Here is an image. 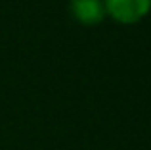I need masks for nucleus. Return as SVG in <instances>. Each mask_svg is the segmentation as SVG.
<instances>
[{"mask_svg": "<svg viewBox=\"0 0 151 150\" xmlns=\"http://www.w3.org/2000/svg\"><path fill=\"white\" fill-rule=\"evenodd\" d=\"M71 14L82 25H96L105 17L103 0H71Z\"/></svg>", "mask_w": 151, "mask_h": 150, "instance_id": "2", "label": "nucleus"}, {"mask_svg": "<svg viewBox=\"0 0 151 150\" xmlns=\"http://www.w3.org/2000/svg\"><path fill=\"white\" fill-rule=\"evenodd\" d=\"M105 14L117 23H138L151 10V0H103Z\"/></svg>", "mask_w": 151, "mask_h": 150, "instance_id": "1", "label": "nucleus"}]
</instances>
